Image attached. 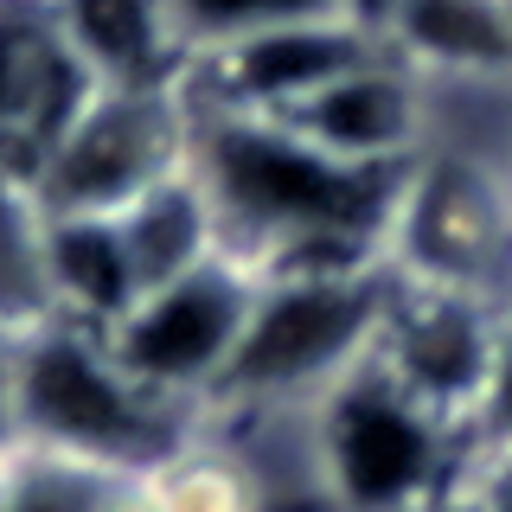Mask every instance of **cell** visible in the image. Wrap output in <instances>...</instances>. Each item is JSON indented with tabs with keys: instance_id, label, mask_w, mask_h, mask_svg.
Returning a JSON list of instances; mask_svg holds the SVG:
<instances>
[{
	"instance_id": "obj_1",
	"label": "cell",
	"mask_w": 512,
	"mask_h": 512,
	"mask_svg": "<svg viewBox=\"0 0 512 512\" xmlns=\"http://www.w3.org/2000/svg\"><path fill=\"white\" fill-rule=\"evenodd\" d=\"M410 167H352L276 116L192 103V173L212 199L218 250L256 276L391 263Z\"/></svg>"
},
{
	"instance_id": "obj_2",
	"label": "cell",
	"mask_w": 512,
	"mask_h": 512,
	"mask_svg": "<svg viewBox=\"0 0 512 512\" xmlns=\"http://www.w3.org/2000/svg\"><path fill=\"white\" fill-rule=\"evenodd\" d=\"M199 429V404L148 391L96 327L58 314L20 333V448H52L116 474H154Z\"/></svg>"
},
{
	"instance_id": "obj_3",
	"label": "cell",
	"mask_w": 512,
	"mask_h": 512,
	"mask_svg": "<svg viewBox=\"0 0 512 512\" xmlns=\"http://www.w3.org/2000/svg\"><path fill=\"white\" fill-rule=\"evenodd\" d=\"M308 423L327 512H455L468 429L397 384L378 352L314 397Z\"/></svg>"
},
{
	"instance_id": "obj_4",
	"label": "cell",
	"mask_w": 512,
	"mask_h": 512,
	"mask_svg": "<svg viewBox=\"0 0 512 512\" xmlns=\"http://www.w3.org/2000/svg\"><path fill=\"white\" fill-rule=\"evenodd\" d=\"M384 301H391V263L263 276L256 308L244 320V340H237V359L212 391L205 416L314 404L327 384H340L372 352Z\"/></svg>"
},
{
	"instance_id": "obj_5",
	"label": "cell",
	"mask_w": 512,
	"mask_h": 512,
	"mask_svg": "<svg viewBox=\"0 0 512 512\" xmlns=\"http://www.w3.org/2000/svg\"><path fill=\"white\" fill-rule=\"evenodd\" d=\"M192 160V103L186 84L154 90H96L90 109L71 122V135L39 167L45 212H103L116 218L141 192H154L167 173Z\"/></svg>"
},
{
	"instance_id": "obj_6",
	"label": "cell",
	"mask_w": 512,
	"mask_h": 512,
	"mask_svg": "<svg viewBox=\"0 0 512 512\" xmlns=\"http://www.w3.org/2000/svg\"><path fill=\"white\" fill-rule=\"evenodd\" d=\"M256 288H263L256 269H244L237 256H212V263L148 288L103 340L148 391L205 410L237 359Z\"/></svg>"
},
{
	"instance_id": "obj_7",
	"label": "cell",
	"mask_w": 512,
	"mask_h": 512,
	"mask_svg": "<svg viewBox=\"0 0 512 512\" xmlns=\"http://www.w3.org/2000/svg\"><path fill=\"white\" fill-rule=\"evenodd\" d=\"M391 269L448 282L506 308L512 282V186L480 173L474 160L423 154L410 167L404 212L391 231Z\"/></svg>"
},
{
	"instance_id": "obj_8",
	"label": "cell",
	"mask_w": 512,
	"mask_h": 512,
	"mask_svg": "<svg viewBox=\"0 0 512 512\" xmlns=\"http://www.w3.org/2000/svg\"><path fill=\"white\" fill-rule=\"evenodd\" d=\"M500 320H506L500 301L391 269V301H384L372 352L397 384H410L423 404H436L468 429L493 346H500Z\"/></svg>"
},
{
	"instance_id": "obj_9",
	"label": "cell",
	"mask_w": 512,
	"mask_h": 512,
	"mask_svg": "<svg viewBox=\"0 0 512 512\" xmlns=\"http://www.w3.org/2000/svg\"><path fill=\"white\" fill-rule=\"evenodd\" d=\"M384 52L378 26L346 13V20H301L276 26L256 39L218 45V52L186 64V96L199 109H237V116H288L295 103H308L320 84H333L340 71Z\"/></svg>"
},
{
	"instance_id": "obj_10",
	"label": "cell",
	"mask_w": 512,
	"mask_h": 512,
	"mask_svg": "<svg viewBox=\"0 0 512 512\" xmlns=\"http://www.w3.org/2000/svg\"><path fill=\"white\" fill-rule=\"evenodd\" d=\"M103 90L58 32L52 0H0V173L39 180L52 148Z\"/></svg>"
},
{
	"instance_id": "obj_11",
	"label": "cell",
	"mask_w": 512,
	"mask_h": 512,
	"mask_svg": "<svg viewBox=\"0 0 512 512\" xmlns=\"http://www.w3.org/2000/svg\"><path fill=\"white\" fill-rule=\"evenodd\" d=\"M276 122L352 167H410L423 154V77L404 58L372 52Z\"/></svg>"
},
{
	"instance_id": "obj_12",
	"label": "cell",
	"mask_w": 512,
	"mask_h": 512,
	"mask_svg": "<svg viewBox=\"0 0 512 512\" xmlns=\"http://www.w3.org/2000/svg\"><path fill=\"white\" fill-rule=\"evenodd\" d=\"M372 26L384 52L416 77H512V13L506 0H378Z\"/></svg>"
},
{
	"instance_id": "obj_13",
	"label": "cell",
	"mask_w": 512,
	"mask_h": 512,
	"mask_svg": "<svg viewBox=\"0 0 512 512\" xmlns=\"http://www.w3.org/2000/svg\"><path fill=\"white\" fill-rule=\"evenodd\" d=\"M58 32L103 90L186 84V45L173 32L167 0H52Z\"/></svg>"
},
{
	"instance_id": "obj_14",
	"label": "cell",
	"mask_w": 512,
	"mask_h": 512,
	"mask_svg": "<svg viewBox=\"0 0 512 512\" xmlns=\"http://www.w3.org/2000/svg\"><path fill=\"white\" fill-rule=\"evenodd\" d=\"M45 263H52V301L64 320L109 333L148 288L128 256L122 218L103 212H45Z\"/></svg>"
},
{
	"instance_id": "obj_15",
	"label": "cell",
	"mask_w": 512,
	"mask_h": 512,
	"mask_svg": "<svg viewBox=\"0 0 512 512\" xmlns=\"http://www.w3.org/2000/svg\"><path fill=\"white\" fill-rule=\"evenodd\" d=\"M122 218V237H128V256H135L141 269V288H160L173 276H186V269L212 263L218 250V218H212V199H205L199 173H192V160L180 173H167L154 192H141Z\"/></svg>"
},
{
	"instance_id": "obj_16",
	"label": "cell",
	"mask_w": 512,
	"mask_h": 512,
	"mask_svg": "<svg viewBox=\"0 0 512 512\" xmlns=\"http://www.w3.org/2000/svg\"><path fill=\"white\" fill-rule=\"evenodd\" d=\"M58 320L52 263H45V205L26 180L0 173V327L32 333Z\"/></svg>"
},
{
	"instance_id": "obj_17",
	"label": "cell",
	"mask_w": 512,
	"mask_h": 512,
	"mask_svg": "<svg viewBox=\"0 0 512 512\" xmlns=\"http://www.w3.org/2000/svg\"><path fill=\"white\" fill-rule=\"evenodd\" d=\"M167 13H173L186 58H205L218 45L256 39V32H276V26H301V20H346V13L365 20L359 0H167Z\"/></svg>"
},
{
	"instance_id": "obj_18",
	"label": "cell",
	"mask_w": 512,
	"mask_h": 512,
	"mask_svg": "<svg viewBox=\"0 0 512 512\" xmlns=\"http://www.w3.org/2000/svg\"><path fill=\"white\" fill-rule=\"evenodd\" d=\"M128 480L135 474L71 461V455H52V448H13L7 512H116Z\"/></svg>"
},
{
	"instance_id": "obj_19",
	"label": "cell",
	"mask_w": 512,
	"mask_h": 512,
	"mask_svg": "<svg viewBox=\"0 0 512 512\" xmlns=\"http://www.w3.org/2000/svg\"><path fill=\"white\" fill-rule=\"evenodd\" d=\"M493 442H512V308L500 320V346H493L480 404L468 416V448H493Z\"/></svg>"
},
{
	"instance_id": "obj_20",
	"label": "cell",
	"mask_w": 512,
	"mask_h": 512,
	"mask_svg": "<svg viewBox=\"0 0 512 512\" xmlns=\"http://www.w3.org/2000/svg\"><path fill=\"white\" fill-rule=\"evenodd\" d=\"M455 512H512V442L468 448V468L455 487Z\"/></svg>"
},
{
	"instance_id": "obj_21",
	"label": "cell",
	"mask_w": 512,
	"mask_h": 512,
	"mask_svg": "<svg viewBox=\"0 0 512 512\" xmlns=\"http://www.w3.org/2000/svg\"><path fill=\"white\" fill-rule=\"evenodd\" d=\"M20 448V333L0 327V455Z\"/></svg>"
},
{
	"instance_id": "obj_22",
	"label": "cell",
	"mask_w": 512,
	"mask_h": 512,
	"mask_svg": "<svg viewBox=\"0 0 512 512\" xmlns=\"http://www.w3.org/2000/svg\"><path fill=\"white\" fill-rule=\"evenodd\" d=\"M7 493H13V448L0 455V512H7Z\"/></svg>"
},
{
	"instance_id": "obj_23",
	"label": "cell",
	"mask_w": 512,
	"mask_h": 512,
	"mask_svg": "<svg viewBox=\"0 0 512 512\" xmlns=\"http://www.w3.org/2000/svg\"><path fill=\"white\" fill-rule=\"evenodd\" d=\"M359 7H365V20H372V7H378V0H359Z\"/></svg>"
},
{
	"instance_id": "obj_24",
	"label": "cell",
	"mask_w": 512,
	"mask_h": 512,
	"mask_svg": "<svg viewBox=\"0 0 512 512\" xmlns=\"http://www.w3.org/2000/svg\"><path fill=\"white\" fill-rule=\"evenodd\" d=\"M506 13H512V0H506Z\"/></svg>"
}]
</instances>
